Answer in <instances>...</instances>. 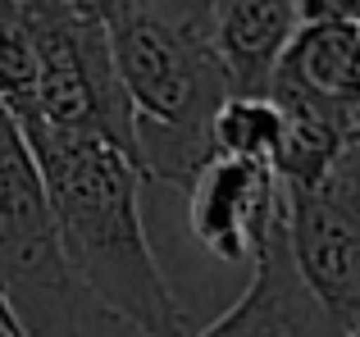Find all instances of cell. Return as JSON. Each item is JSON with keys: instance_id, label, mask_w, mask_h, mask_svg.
I'll return each instance as SVG.
<instances>
[{"instance_id": "cell-1", "label": "cell", "mask_w": 360, "mask_h": 337, "mask_svg": "<svg viewBox=\"0 0 360 337\" xmlns=\"http://www.w3.org/2000/svg\"><path fill=\"white\" fill-rule=\"evenodd\" d=\"M78 287L141 337H192L141 223L146 173L123 151L87 137L18 128Z\"/></svg>"}, {"instance_id": "cell-2", "label": "cell", "mask_w": 360, "mask_h": 337, "mask_svg": "<svg viewBox=\"0 0 360 337\" xmlns=\"http://www.w3.org/2000/svg\"><path fill=\"white\" fill-rule=\"evenodd\" d=\"M119 91L132 110L146 183H192L214 160L210 124L233 96L210 46V5L110 0L101 5Z\"/></svg>"}, {"instance_id": "cell-3", "label": "cell", "mask_w": 360, "mask_h": 337, "mask_svg": "<svg viewBox=\"0 0 360 337\" xmlns=\"http://www.w3.org/2000/svg\"><path fill=\"white\" fill-rule=\"evenodd\" d=\"M27 23H32L37 51L32 124L27 128L105 142L137 164L132 110L115 78L101 5H91V0H27Z\"/></svg>"}, {"instance_id": "cell-4", "label": "cell", "mask_w": 360, "mask_h": 337, "mask_svg": "<svg viewBox=\"0 0 360 337\" xmlns=\"http://www.w3.org/2000/svg\"><path fill=\"white\" fill-rule=\"evenodd\" d=\"M283 237L297 278L319 305L360 324V151L319 187H278Z\"/></svg>"}, {"instance_id": "cell-5", "label": "cell", "mask_w": 360, "mask_h": 337, "mask_svg": "<svg viewBox=\"0 0 360 337\" xmlns=\"http://www.w3.org/2000/svg\"><path fill=\"white\" fill-rule=\"evenodd\" d=\"M274 105L319 114L324 124L360 133V14L356 5L301 0V23L288 37L264 87Z\"/></svg>"}, {"instance_id": "cell-6", "label": "cell", "mask_w": 360, "mask_h": 337, "mask_svg": "<svg viewBox=\"0 0 360 337\" xmlns=\"http://www.w3.org/2000/svg\"><path fill=\"white\" fill-rule=\"evenodd\" d=\"M251 265L255 278L233 301V310H224L210 329L192 337H356V324L319 305L292 269L288 237H283V192H278V214H274Z\"/></svg>"}, {"instance_id": "cell-7", "label": "cell", "mask_w": 360, "mask_h": 337, "mask_svg": "<svg viewBox=\"0 0 360 337\" xmlns=\"http://www.w3.org/2000/svg\"><path fill=\"white\" fill-rule=\"evenodd\" d=\"M274 214H278V183L269 164L214 155L187 183V228L205 246V256L224 265L255 260Z\"/></svg>"}, {"instance_id": "cell-8", "label": "cell", "mask_w": 360, "mask_h": 337, "mask_svg": "<svg viewBox=\"0 0 360 337\" xmlns=\"http://www.w3.org/2000/svg\"><path fill=\"white\" fill-rule=\"evenodd\" d=\"M301 23V0H219L210 5V46L233 96H264L288 37Z\"/></svg>"}, {"instance_id": "cell-9", "label": "cell", "mask_w": 360, "mask_h": 337, "mask_svg": "<svg viewBox=\"0 0 360 337\" xmlns=\"http://www.w3.org/2000/svg\"><path fill=\"white\" fill-rule=\"evenodd\" d=\"M32 82H37V51L27 0H0V110L18 128L32 124Z\"/></svg>"}, {"instance_id": "cell-10", "label": "cell", "mask_w": 360, "mask_h": 337, "mask_svg": "<svg viewBox=\"0 0 360 337\" xmlns=\"http://www.w3.org/2000/svg\"><path fill=\"white\" fill-rule=\"evenodd\" d=\"M278 133H283V119L264 96H229L210 124V151L229 155V160L269 164Z\"/></svg>"}]
</instances>
